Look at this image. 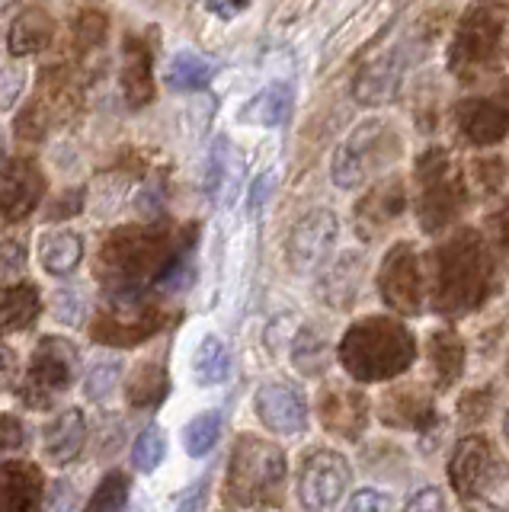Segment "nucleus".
Instances as JSON below:
<instances>
[{
    "instance_id": "37",
    "label": "nucleus",
    "mask_w": 509,
    "mask_h": 512,
    "mask_svg": "<svg viewBox=\"0 0 509 512\" xmlns=\"http://www.w3.org/2000/svg\"><path fill=\"white\" fill-rule=\"evenodd\" d=\"M10 7H17V0H0V16H4Z\"/></svg>"
},
{
    "instance_id": "4",
    "label": "nucleus",
    "mask_w": 509,
    "mask_h": 512,
    "mask_svg": "<svg viewBox=\"0 0 509 512\" xmlns=\"http://www.w3.org/2000/svg\"><path fill=\"white\" fill-rule=\"evenodd\" d=\"M337 234H340V221L330 208H314L305 218H298L289 234V247H285L289 266L298 276L317 272L330 260L333 247H337Z\"/></svg>"
},
{
    "instance_id": "8",
    "label": "nucleus",
    "mask_w": 509,
    "mask_h": 512,
    "mask_svg": "<svg viewBox=\"0 0 509 512\" xmlns=\"http://www.w3.org/2000/svg\"><path fill=\"white\" fill-rule=\"evenodd\" d=\"M257 413L263 426H269L279 436H298L308 426V407L289 384H263L257 391Z\"/></svg>"
},
{
    "instance_id": "5",
    "label": "nucleus",
    "mask_w": 509,
    "mask_h": 512,
    "mask_svg": "<svg viewBox=\"0 0 509 512\" xmlns=\"http://www.w3.org/2000/svg\"><path fill=\"white\" fill-rule=\"evenodd\" d=\"M349 484V464L340 452H314L298 477V496L308 512H324L340 500Z\"/></svg>"
},
{
    "instance_id": "20",
    "label": "nucleus",
    "mask_w": 509,
    "mask_h": 512,
    "mask_svg": "<svg viewBox=\"0 0 509 512\" xmlns=\"http://www.w3.org/2000/svg\"><path fill=\"white\" fill-rule=\"evenodd\" d=\"M36 317V301L29 288H10V292H0V330H20L29 320Z\"/></svg>"
},
{
    "instance_id": "39",
    "label": "nucleus",
    "mask_w": 509,
    "mask_h": 512,
    "mask_svg": "<svg viewBox=\"0 0 509 512\" xmlns=\"http://www.w3.org/2000/svg\"><path fill=\"white\" fill-rule=\"evenodd\" d=\"M0 157H4V132H0Z\"/></svg>"
},
{
    "instance_id": "25",
    "label": "nucleus",
    "mask_w": 509,
    "mask_h": 512,
    "mask_svg": "<svg viewBox=\"0 0 509 512\" xmlns=\"http://www.w3.org/2000/svg\"><path fill=\"white\" fill-rule=\"evenodd\" d=\"M132 384H145V394H138L135 407H151V404H161L164 394H167V378L157 365H141L138 375Z\"/></svg>"
},
{
    "instance_id": "38",
    "label": "nucleus",
    "mask_w": 509,
    "mask_h": 512,
    "mask_svg": "<svg viewBox=\"0 0 509 512\" xmlns=\"http://www.w3.org/2000/svg\"><path fill=\"white\" fill-rule=\"evenodd\" d=\"M503 436H506V442H509V410H506V416H503Z\"/></svg>"
},
{
    "instance_id": "13",
    "label": "nucleus",
    "mask_w": 509,
    "mask_h": 512,
    "mask_svg": "<svg viewBox=\"0 0 509 512\" xmlns=\"http://www.w3.org/2000/svg\"><path fill=\"white\" fill-rule=\"evenodd\" d=\"M327 429L340 432L346 439H356L365 426V397L353 391H330L321 404Z\"/></svg>"
},
{
    "instance_id": "28",
    "label": "nucleus",
    "mask_w": 509,
    "mask_h": 512,
    "mask_svg": "<svg viewBox=\"0 0 509 512\" xmlns=\"http://www.w3.org/2000/svg\"><path fill=\"white\" fill-rule=\"evenodd\" d=\"M116 384H119V365L116 362H103V365H97L90 372V378H87V394L93 400H106L109 394H113Z\"/></svg>"
},
{
    "instance_id": "33",
    "label": "nucleus",
    "mask_w": 509,
    "mask_h": 512,
    "mask_svg": "<svg viewBox=\"0 0 509 512\" xmlns=\"http://www.w3.org/2000/svg\"><path fill=\"white\" fill-rule=\"evenodd\" d=\"M74 503H77V490L68 480H58L49 493V500H45V512H74Z\"/></svg>"
},
{
    "instance_id": "10",
    "label": "nucleus",
    "mask_w": 509,
    "mask_h": 512,
    "mask_svg": "<svg viewBox=\"0 0 509 512\" xmlns=\"http://www.w3.org/2000/svg\"><path fill=\"white\" fill-rule=\"evenodd\" d=\"M381 420L397 429H429L439 420V413L429 394L410 384V388H394L381 400Z\"/></svg>"
},
{
    "instance_id": "35",
    "label": "nucleus",
    "mask_w": 509,
    "mask_h": 512,
    "mask_svg": "<svg viewBox=\"0 0 509 512\" xmlns=\"http://www.w3.org/2000/svg\"><path fill=\"white\" fill-rule=\"evenodd\" d=\"M205 493H209V484L193 487V490L183 496V503L177 506V512H202L205 509Z\"/></svg>"
},
{
    "instance_id": "32",
    "label": "nucleus",
    "mask_w": 509,
    "mask_h": 512,
    "mask_svg": "<svg viewBox=\"0 0 509 512\" xmlns=\"http://www.w3.org/2000/svg\"><path fill=\"white\" fill-rule=\"evenodd\" d=\"M404 512H445V496L436 487H423L404 503Z\"/></svg>"
},
{
    "instance_id": "6",
    "label": "nucleus",
    "mask_w": 509,
    "mask_h": 512,
    "mask_svg": "<svg viewBox=\"0 0 509 512\" xmlns=\"http://www.w3.org/2000/svg\"><path fill=\"white\" fill-rule=\"evenodd\" d=\"M381 132H385V125L378 119H369L356 125L353 132H349L340 148L333 151V160H330V180L337 183L340 189H359L365 180H369L372 173V164H375V148L381 141Z\"/></svg>"
},
{
    "instance_id": "22",
    "label": "nucleus",
    "mask_w": 509,
    "mask_h": 512,
    "mask_svg": "<svg viewBox=\"0 0 509 512\" xmlns=\"http://www.w3.org/2000/svg\"><path fill=\"white\" fill-rule=\"evenodd\" d=\"M231 141L225 135H218L209 148V157H205V173H202V189L209 196H218L221 186H225V176L231 170Z\"/></svg>"
},
{
    "instance_id": "2",
    "label": "nucleus",
    "mask_w": 509,
    "mask_h": 512,
    "mask_svg": "<svg viewBox=\"0 0 509 512\" xmlns=\"http://www.w3.org/2000/svg\"><path fill=\"white\" fill-rule=\"evenodd\" d=\"M413 356H417L413 336L391 320H365L346 333L340 346L346 372L359 381H385L401 375L410 368Z\"/></svg>"
},
{
    "instance_id": "26",
    "label": "nucleus",
    "mask_w": 509,
    "mask_h": 512,
    "mask_svg": "<svg viewBox=\"0 0 509 512\" xmlns=\"http://www.w3.org/2000/svg\"><path fill=\"white\" fill-rule=\"evenodd\" d=\"M276 183H279V173L276 170H263L260 176H253V183L247 186V215L250 218H257L263 208H266V202L273 199Z\"/></svg>"
},
{
    "instance_id": "7",
    "label": "nucleus",
    "mask_w": 509,
    "mask_h": 512,
    "mask_svg": "<svg viewBox=\"0 0 509 512\" xmlns=\"http://www.w3.org/2000/svg\"><path fill=\"white\" fill-rule=\"evenodd\" d=\"M404 71H407V52L397 45L391 52L378 55L372 64H365L353 84V100L359 106H385L401 90Z\"/></svg>"
},
{
    "instance_id": "12",
    "label": "nucleus",
    "mask_w": 509,
    "mask_h": 512,
    "mask_svg": "<svg viewBox=\"0 0 509 512\" xmlns=\"http://www.w3.org/2000/svg\"><path fill=\"white\" fill-rule=\"evenodd\" d=\"M212 77H215V61L183 48V52L170 55L167 71H164V84L173 93H196L202 87H209Z\"/></svg>"
},
{
    "instance_id": "36",
    "label": "nucleus",
    "mask_w": 509,
    "mask_h": 512,
    "mask_svg": "<svg viewBox=\"0 0 509 512\" xmlns=\"http://www.w3.org/2000/svg\"><path fill=\"white\" fill-rule=\"evenodd\" d=\"M13 372H17V365H13L10 352L0 346V388H7V384L13 381Z\"/></svg>"
},
{
    "instance_id": "17",
    "label": "nucleus",
    "mask_w": 509,
    "mask_h": 512,
    "mask_svg": "<svg viewBox=\"0 0 509 512\" xmlns=\"http://www.w3.org/2000/svg\"><path fill=\"white\" fill-rule=\"evenodd\" d=\"M36 471L33 468H10L0 471V512H26L33 503V490H36Z\"/></svg>"
},
{
    "instance_id": "31",
    "label": "nucleus",
    "mask_w": 509,
    "mask_h": 512,
    "mask_svg": "<svg viewBox=\"0 0 509 512\" xmlns=\"http://www.w3.org/2000/svg\"><path fill=\"white\" fill-rule=\"evenodd\" d=\"M55 317L61 320V324H81V317H84V301L81 295L74 292H58L55 295Z\"/></svg>"
},
{
    "instance_id": "24",
    "label": "nucleus",
    "mask_w": 509,
    "mask_h": 512,
    "mask_svg": "<svg viewBox=\"0 0 509 512\" xmlns=\"http://www.w3.org/2000/svg\"><path fill=\"white\" fill-rule=\"evenodd\" d=\"M26 84H29V71L23 64H7V68H0V112H10L23 100Z\"/></svg>"
},
{
    "instance_id": "40",
    "label": "nucleus",
    "mask_w": 509,
    "mask_h": 512,
    "mask_svg": "<svg viewBox=\"0 0 509 512\" xmlns=\"http://www.w3.org/2000/svg\"><path fill=\"white\" fill-rule=\"evenodd\" d=\"M506 372H509V362H506Z\"/></svg>"
},
{
    "instance_id": "9",
    "label": "nucleus",
    "mask_w": 509,
    "mask_h": 512,
    "mask_svg": "<svg viewBox=\"0 0 509 512\" xmlns=\"http://www.w3.org/2000/svg\"><path fill=\"white\" fill-rule=\"evenodd\" d=\"M292 106H295V87L289 80H273V84H266L241 106L237 122L253 128H279L292 116Z\"/></svg>"
},
{
    "instance_id": "29",
    "label": "nucleus",
    "mask_w": 509,
    "mask_h": 512,
    "mask_svg": "<svg viewBox=\"0 0 509 512\" xmlns=\"http://www.w3.org/2000/svg\"><path fill=\"white\" fill-rule=\"evenodd\" d=\"M196 276V269H193V260L189 256H177L164 272H161V279H157V285L167 288V292H183V288L193 282Z\"/></svg>"
},
{
    "instance_id": "19",
    "label": "nucleus",
    "mask_w": 509,
    "mask_h": 512,
    "mask_svg": "<svg viewBox=\"0 0 509 512\" xmlns=\"http://www.w3.org/2000/svg\"><path fill=\"white\" fill-rule=\"evenodd\" d=\"M218 432H221V413L209 410V413L193 416V420H189V426H186V432H183L186 452L193 455V458H205L215 448Z\"/></svg>"
},
{
    "instance_id": "30",
    "label": "nucleus",
    "mask_w": 509,
    "mask_h": 512,
    "mask_svg": "<svg viewBox=\"0 0 509 512\" xmlns=\"http://www.w3.org/2000/svg\"><path fill=\"white\" fill-rule=\"evenodd\" d=\"M343 512H391V496L365 487V490H356L353 496H349Z\"/></svg>"
},
{
    "instance_id": "27",
    "label": "nucleus",
    "mask_w": 509,
    "mask_h": 512,
    "mask_svg": "<svg viewBox=\"0 0 509 512\" xmlns=\"http://www.w3.org/2000/svg\"><path fill=\"white\" fill-rule=\"evenodd\" d=\"M493 394L487 391V388H477V391H468L465 397L458 400V416L465 423H471V426H481L487 416H490V410H493V400H490Z\"/></svg>"
},
{
    "instance_id": "15",
    "label": "nucleus",
    "mask_w": 509,
    "mask_h": 512,
    "mask_svg": "<svg viewBox=\"0 0 509 512\" xmlns=\"http://www.w3.org/2000/svg\"><path fill=\"white\" fill-rule=\"evenodd\" d=\"M84 436H87L84 413H81V410H68V413H61L58 420L52 423V429L45 432V448H49V458H52L55 464L71 461L77 452H81Z\"/></svg>"
},
{
    "instance_id": "21",
    "label": "nucleus",
    "mask_w": 509,
    "mask_h": 512,
    "mask_svg": "<svg viewBox=\"0 0 509 512\" xmlns=\"http://www.w3.org/2000/svg\"><path fill=\"white\" fill-rule=\"evenodd\" d=\"M167 455V442H164V432L157 426H145V432H138V439L132 445V464L135 471L141 474H151L161 468V461Z\"/></svg>"
},
{
    "instance_id": "18",
    "label": "nucleus",
    "mask_w": 509,
    "mask_h": 512,
    "mask_svg": "<svg viewBox=\"0 0 509 512\" xmlns=\"http://www.w3.org/2000/svg\"><path fill=\"white\" fill-rule=\"evenodd\" d=\"M429 359H433V372L439 375V388H452L461 368H465V346H461L455 333H439L433 336Z\"/></svg>"
},
{
    "instance_id": "3",
    "label": "nucleus",
    "mask_w": 509,
    "mask_h": 512,
    "mask_svg": "<svg viewBox=\"0 0 509 512\" xmlns=\"http://www.w3.org/2000/svg\"><path fill=\"white\" fill-rule=\"evenodd\" d=\"M285 484V455L260 439H241L231 461V496L241 506H269Z\"/></svg>"
},
{
    "instance_id": "1",
    "label": "nucleus",
    "mask_w": 509,
    "mask_h": 512,
    "mask_svg": "<svg viewBox=\"0 0 509 512\" xmlns=\"http://www.w3.org/2000/svg\"><path fill=\"white\" fill-rule=\"evenodd\" d=\"M449 480L471 512H509V464L487 436H468L455 445Z\"/></svg>"
},
{
    "instance_id": "34",
    "label": "nucleus",
    "mask_w": 509,
    "mask_h": 512,
    "mask_svg": "<svg viewBox=\"0 0 509 512\" xmlns=\"http://www.w3.org/2000/svg\"><path fill=\"white\" fill-rule=\"evenodd\" d=\"M247 7H250V0H205V10L218 16V20H234V16H241Z\"/></svg>"
},
{
    "instance_id": "14",
    "label": "nucleus",
    "mask_w": 509,
    "mask_h": 512,
    "mask_svg": "<svg viewBox=\"0 0 509 512\" xmlns=\"http://www.w3.org/2000/svg\"><path fill=\"white\" fill-rule=\"evenodd\" d=\"M84 244L74 231H49L39 237V263L52 276H68L81 263Z\"/></svg>"
},
{
    "instance_id": "23",
    "label": "nucleus",
    "mask_w": 509,
    "mask_h": 512,
    "mask_svg": "<svg viewBox=\"0 0 509 512\" xmlns=\"http://www.w3.org/2000/svg\"><path fill=\"white\" fill-rule=\"evenodd\" d=\"M125 496H129V480H125V474L113 471V474H106L100 490L93 493V500L87 503V512H119Z\"/></svg>"
},
{
    "instance_id": "16",
    "label": "nucleus",
    "mask_w": 509,
    "mask_h": 512,
    "mask_svg": "<svg viewBox=\"0 0 509 512\" xmlns=\"http://www.w3.org/2000/svg\"><path fill=\"white\" fill-rule=\"evenodd\" d=\"M193 375L202 388H215V384L228 381L231 352H228L225 340H218V336H202V343L196 349V359H193Z\"/></svg>"
},
{
    "instance_id": "11",
    "label": "nucleus",
    "mask_w": 509,
    "mask_h": 512,
    "mask_svg": "<svg viewBox=\"0 0 509 512\" xmlns=\"http://www.w3.org/2000/svg\"><path fill=\"white\" fill-rule=\"evenodd\" d=\"M58 349H52V340H45L36 352L33 372H29V384L33 388H42V397L49 391H61L71 388L74 372H77V352L71 343H55Z\"/></svg>"
}]
</instances>
